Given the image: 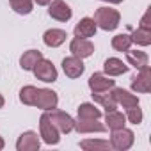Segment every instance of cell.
Returning <instances> with one entry per match:
<instances>
[{"label":"cell","mask_w":151,"mask_h":151,"mask_svg":"<svg viewBox=\"0 0 151 151\" xmlns=\"http://www.w3.org/2000/svg\"><path fill=\"white\" fill-rule=\"evenodd\" d=\"M34 75H36V78L41 80V82H55L57 80V69L53 66L52 60L48 59H41L36 66H34Z\"/></svg>","instance_id":"obj_5"},{"label":"cell","mask_w":151,"mask_h":151,"mask_svg":"<svg viewBox=\"0 0 151 151\" xmlns=\"http://www.w3.org/2000/svg\"><path fill=\"white\" fill-rule=\"evenodd\" d=\"M126 119H128L132 124H140V123H142V110L139 109V105H135V107H130V109H128Z\"/></svg>","instance_id":"obj_28"},{"label":"cell","mask_w":151,"mask_h":151,"mask_svg":"<svg viewBox=\"0 0 151 151\" xmlns=\"http://www.w3.org/2000/svg\"><path fill=\"white\" fill-rule=\"evenodd\" d=\"M0 149H4V139L0 137Z\"/></svg>","instance_id":"obj_33"},{"label":"cell","mask_w":151,"mask_h":151,"mask_svg":"<svg viewBox=\"0 0 151 151\" xmlns=\"http://www.w3.org/2000/svg\"><path fill=\"white\" fill-rule=\"evenodd\" d=\"M78 117H87V119H100L101 112L100 109H96L93 103H82L78 107Z\"/></svg>","instance_id":"obj_23"},{"label":"cell","mask_w":151,"mask_h":151,"mask_svg":"<svg viewBox=\"0 0 151 151\" xmlns=\"http://www.w3.org/2000/svg\"><path fill=\"white\" fill-rule=\"evenodd\" d=\"M105 123L110 130H117V128H123L124 123H126V116H123L121 112H116V110H109L107 116H105Z\"/></svg>","instance_id":"obj_21"},{"label":"cell","mask_w":151,"mask_h":151,"mask_svg":"<svg viewBox=\"0 0 151 151\" xmlns=\"http://www.w3.org/2000/svg\"><path fill=\"white\" fill-rule=\"evenodd\" d=\"M103 2H110V4H121L123 0H103Z\"/></svg>","instance_id":"obj_31"},{"label":"cell","mask_w":151,"mask_h":151,"mask_svg":"<svg viewBox=\"0 0 151 151\" xmlns=\"http://www.w3.org/2000/svg\"><path fill=\"white\" fill-rule=\"evenodd\" d=\"M80 147L82 149H87V151H107V149H112L110 142L107 140H82L80 142Z\"/></svg>","instance_id":"obj_24"},{"label":"cell","mask_w":151,"mask_h":151,"mask_svg":"<svg viewBox=\"0 0 151 151\" xmlns=\"http://www.w3.org/2000/svg\"><path fill=\"white\" fill-rule=\"evenodd\" d=\"M16 149L18 151H37L39 149V137L36 132H25L20 135L18 142H16Z\"/></svg>","instance_id":"obj_11"},{"label":"cell","mask_w":151,"mask_h":151,"mask_svg":"<svg viewBox=\"0 0 151 151\" xmlns=\"http://www.w3.org/2000/svg\"><path fill=\"white\" fill-rule=\"evenodd\" d=\"M93 20H94L96 27H100V29H103V30H114V29H117V25H119L121 14H119L116 9L100 7V9H96Z\"/></svg>","instance_id":"obj_1"},{"label":"cell","mask_w":151,"mask_h":151,"mask_svg":"<svg viewBox=\"0 0 151 151\" xmlns=\"http://www.w3.org/2000/svg\"><path fill=\"white\" fill-rule=\"evenodd\" d=\"M9 4L18 14H29L32 11V0H9Z\"/></svg>","instance_id":"obj_26"},{"label":"cell","mask_w":151,"mask_h":151,"mask_svg":"<svg viewBox=\"0 0 151 151\" xmlns=\"http://www.w3.org/2000/svg\"><path fill=\"white\" fill-rule=\"evenodd\" d=\"M114 84H116V82H114L112 78L105 77L103 73H94V75H91V78H89V87H91L93 93H103V91H109V89L114 87Z\"/></svg>","instance_id":"obj_12"},{"label":"cell","mask_w":151,"mask_h":151,"mask_svg":"<svg viewBox=\"0 0 151 151\" xmlns=\"http://www.w3.org/2000/svg\"><path fill=\"white\" fill-rule=\"evenodd\" d=\"M57 103H59V98L52 89H37L32 107L43 109V110H53L57 107Z\"/></svg>","instance_id":"obj_4"},{"label":"cell","mask_w":151,"mask_h":151,"mask_svg":"<svg viewBox=\"0 0 151 151\" xmlns=\"http://www.w3.org/2000/svg\"><path fill=\"white\" fill-rule=\"evenodd\" d=\"M75 128L80 133H93V132H105V126L98 119H87V117H78L75 121Z\"/></svg>","instance_id":"obj_14"},{"label":"cell","mask_w":151,"mask_h":151,"mask_svg":"<svg viewBox=\"0 0 151 151\" xmlns=\"http://www.w3.org/2000/svg\"><path fill=\"white\" fill-rule=\"evenodd\" d=\"M126 59L132 66H135L137 69L147 66V55L140 50H126Z\"/></svg>","instance_id":"obj_20"},{"label":"cell","mask_w":151,"mask_h":151,"mask_svg":"<svg viewBox=\"0 0 151 151\" xmlns=\"http://www.w3.org/2000/svg\"><path fill=\"white\" fill-rule=\"evenodd\" d=\"M36 91H37V87H34V86H25V87L20 91V100H22V103L32 107V103H34V96H36Z\"/></svg>","instance_id":"obj_27"},{"label":"cell","mask_w":151,"mask_h":151,"mask_svg":"<svg viewBox=\"0 0 151 151\" xmlns=\"http://www.w3.org/2000/svg\"><path fill=\"white\" fill-rule=\"evenodd\" d=\"M50 16L57 22H68L71 18V7L64 2V0H53L50 2V9H48Z\"/></svg>","instance_id":"obj_10"},{"label":"cell","mask_w":151,"mask_h":151,"mask_svg":"<svg viewBox=\"0 0 151 151\" xmlns=\"http://www.w3.org/2000/svg\"><path fill=\"white\" fill-rule=\"evenodd\" d=\"M34 2L37 6H46V4H50V0H34Z\"/></svg>","instance_id":"obj_30"},{"label":"cell","mask_w":151,"mask_h":151,"mask_svg":"<svg viewBox=\"0 0 151 151\" xmlns=\"http://www.w3.org/2000/svg\"><path fill=\"white\" fill-rule=\"evenodd\" d=\"M62 69L66 73V77H69V78H78L80 75L84 73L86 66H84V62H82L80 57L71 55V57H66L62 60Z\"/></svg>","instance_id":"obj_8"},{"label":"cell","mask_w":151,"mask_h":151,"mask_svg":"<svg viewBox=\"0 0 151 151\" xmlns=\"http://www.w3.org/2000/svg\"><path fill=\"white\" fill-rule=\"evenodd\" d=\"M132 37V43H137V45H142V46H147L151 45V30L147 29H135L133 34L130 36Z\"/></svg>","instance_id":"obj_22"},{"label":"cell","mask_w":151,"mask_h":151,"mask_svg":"<svg viewBox=\"0 0 151 151\" xmlns=\"http://www.w3.org/2000/svg\"><path fill=\"white\" fill-rule=\"evenodd\" d=\"M132 89L135 93H149L151 91V69H149V66L140 68V73H137L132 78Z\"/></svg>","instance_id":"obj_7"},{"label":"cell","mask_w":151,"mask_h":151,"mask_svg":"<svg viewBox=\"0 0 151 151\" xmlns=\"http://www.w3.org/2000/svg\"><path fill=\"white\" fill-rule=\"evenodd\" d=\"M93 98H94V101H98L103 109H107V112H109V110H116V107H117V101H116L114 94L109 93V91H103V93H93Z\"/></svg>","instance_id":"obj_19"},{"label":"cell","mask_w":151,"mask_h":151,"mask_svg":"<svg viewBox=\"0 0 151 151\" xmlns=\"http://www.w3.org/2000/svg\"><path fill=\"white\" fill-rule=\"evenodd\" d=\"M130 45H132V37L128 34H117L116 37H112V48L117 52L130 50Z\"/></svg>","instance_id":"obj_25"},{"label":"cell","mask_w":151,"mask_h":151,"mask_svg":"<svg viewBox=\"0 0 151 151\" xmlns=\"http://www.w3.org/2000/svg\"><path fill=\"white\" fill-rule=\"evenodd\" d=\"M103 69L107 75H110V77H117V75H123L128 71V66L121 60V59H116V57H110L105 60L103 64Z\"/></svg>","instance_id":"obj_17"},{"label":"cell","mask_w":151,"mask_h":151,"mask_svg":"<svg viewBox=\"0 0 151 151\" xmlns=\"http://www.w3.org/2000/svg\"><path fill=\"white\" fill-rule=\"evenodd\" d=\"M39 132H41V137H43V140L46 144H57L60 140V137H59L60 132L52 124V121L48 119L46 112L39 117Z\"/></svg>","instance_id":"obj_6"},{"label":"cell","mask_w":151,"mask_h":151,"mask_svg":"<svg viewBox=\"0 0 151 151\" xmlns=\"http://www.w3.org/2000/svg\"><path fill=\"white\" fill-rule=\"evenodd\" d=\"M41 59H43V53H41L39 50H29V52H25V53L22 55L20 66H22L25 71H32L34 66H36Z\"/></svg>","instance_id":"obj_18"},{"label":"cell","mask_w":151,"mask_h":151,"mask_svg":"<svg viewBox=\"0 0 151 151\" xmlns=\"http://www.w3.org/2000/svg\"><path fill=\"white\" fill-rule=\"evenodd\" d=\"M66 37H68V32H66V30H60V29H50V30L45 32L43 41H45L46 46H50V48H57V46H60V45L66 41Z\"/></svg>","instance_id":"obj_15"},{"label":"cell","mask_w":151,"mask_h":151,"mask_svg":"<svg viewBox=\"0 0 151 151\" xmlns=\"http://www.w3.org/2000/svg\"><path fill=\"white\" fill-rule=\"evenodd\" d=\"M140 29H147V30H151V23H149V11H146V14L142 16V20H140Z\"/></svg>","instance_id":"obj_29"},{"label":"cell","mask_w":151,"mask_h":151,"mask_svg":"<svg viewBox=\"0 0 151 151\" xmlns=\"http://www.w3.org/2000/svg\"><path fill=\"white\" fill-rule=\"evenodd\" d=\"M2 107H4V96L0 94V109H2Z\"/></svg>","instance_id":"obj_32"},{"label":"cell","mask_w":151,"mask_h":151,"mask_svg":"<svg viewBox=\"0 0 151 151\" xmlns=\"http://www.w3.org/2000/svg\"><path fill=\"white\" fill-rule=\"evenodd\" d=\"M94 34H96V23L93 18H82L75 25V37L87 39V37H93Z\"/></svg>","instance_id":"obj_13"},{"label":"cell","mask_w":151,"mask_h":151,"mask_svg":"<svg viewBox=\"0 0 151 151\" xmlns=\"http://www.w3.org/2000/svg\"><path fill=\"white\" fill-rule=\"evenodd\" d=\"M46 116L48 119L52 121V124L62 132V133H69L71 130H75V121L71 116H68L66 112H60V110H46Z\"/></svg>","instance_id":"obj_3"},{"label":"cell","mask_w":151,"mask_h":151,"mask_svg":"<svg viewBox=\"0 0 151 151\" xmlns=\"http://www.w3.org/2000/svg\"><path fill=\"white\" fill-rule=\"evenodd\" d=\"M135 140V135L132 130H126L124 126L123 128H117V130H112V135H110V146L114 149H119V151H124V149H130L132 144Z\"/></svg>","instance_id":"obj_2"},{"label":"cell","mask_w":151,"mask_h":151,"mask_svg":"<svg viewBox=\"0 0 151 151\" xmlns=\"http://www.w3.org/2000/svg\"><path fill=\"white\" fill-rule=\"evenodd\" d=\"M69 50L73 52L75 57H80V59H86V57H91L94 53V45L89 41V39H82V37H75L69 45Z\"/></svg>","instance_id":"obj_9"},{"label":"cell","mask_w":151,"mask_h":151,"mask_svg":"<svg viewBox=\"0 0 151 151\" xmlns=\"http://www.w3.org/2000/svg\"><path fill=\"white\" fill-rule=\"evenodd\" d=\"M112 94H114L116 101H117V103H121L124 109H130V107H135V105H139V98H137L135 94H130L126 89L116 87V89L112 91Z\"/></svg>","instance_id":"obj_16"}]
</instances>
